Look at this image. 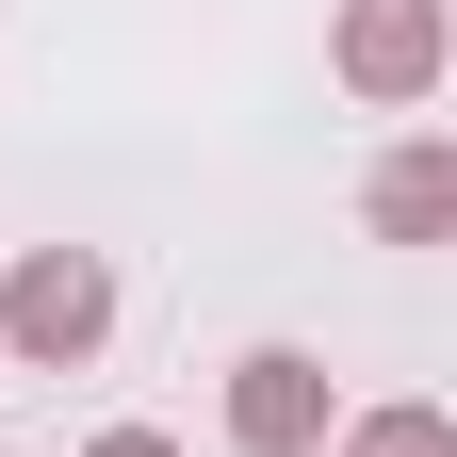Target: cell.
<instances>
[{"label": "cell", "mask_w": 457, "mask_h": 457, "mask_svg": "<svg viewBox=\"0 0 457 457\" xmlns=\"http://www.w3.org/2000/svg\"><path fill=\"white\" fill-rule=\"evenodd\" d=\"M0 343L49 360V376L98 360V343H114V262H98V245H33L17 278H0Z\"/></svg>", "instance_id": "obj_1"}, {"label": "cell", "mask_w": 457, "mask_h": 457, "mask_svg": "<svg viewBox=\"0 0 457 457\" xmlns=\"http://www.w3.org/2000/svg\"><path fill=\"white\" fill-rule=\"evenodd\" d=\"M228 457H327V360L311 343H245L228 360Z\"/></svg>", "instance_id": "obj_2"}, {"label": "cell", "mask_w": 457, "mask_h": 457, "mask_svg": "<svg viewBox=\"0 0 457 457\" xmlns=\"http://www.w3.org/2000/svg\"><path fill=\"white\" fill-rule=\"evenodd\" d=\"M343 82L409 114V98L441 82V0H343Z\"/></svg>", "instance_id": "obj_3"}, {"label": "cell", "mask_w": 457, "mask_h": 457, "mask_svg": "<svg viewBox=\"0 0 457 457\" xmlns=\"http://www.w3.org/2000/svg\"><path fill=\"white\" fill-rule=\"evenodd\" d=\"M376 228H392V245H441V228H457V147L441 131H409L376 163Z\"/></svg>", "instance_id": "obj_4"}, {"label": "cell", "mask_w": 457, "mask_h": 457, "mask_svg": "<svg viewBox=\"0 0 457 457\" xmlns=\"http://www.w3.org/2000/svg\"><path fill=\"white\" fill-rule=\"evenodd\" d=\"M343 457H457V425H441V409H360Z\"/></svg>", "instance_id": "obj_5"}, {"label": "cell", "mask_w": 457, "mask_h": 457, "mask_svg": "<svg viewBox=\"0 0 457 457\" xmlns=\"http://www.w3.org/2000/svg\"><path fill=\"white\" fill-rule=\"evenodd\" d=\"M82 457H180V441H163V425H98Z\"/></svg>", "instance_id": "obj_6"}]
</instances>
